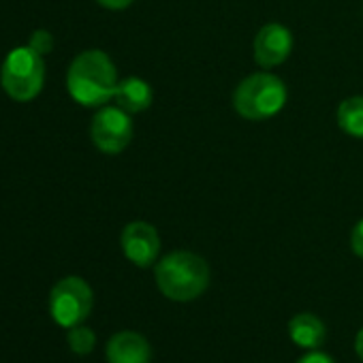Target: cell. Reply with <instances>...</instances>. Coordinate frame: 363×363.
Listing matches in <instances>:
<instances>
[{
    "label": "cell",
    "instance_id": "2",
    "mask_svg": "<svg viewBox=\"0 0 363 363\" xmlns=\"http://www.w3.org/2000/svg\"><path fill=\"white\" fill-rule=\"evenodd\" d=\"M154 280L167 299L193 301L210 286V265L195 252L175 250L156 263Z\"/></svg>",
    "mask_w": 363,
    "mask_h": 363
},
{
    "label": "cell",
    "instance_id": "7",
    "mask_svg": "<svg viewBox=\"0 0 363 363\" xmlns=\"http://www.w3.org/2000/svg\"><path fill=\"white\" fill-rule=\"evenodd\" d=\"M124 257L137 267H150L156 263L160 252V238L158 231L143 220L128 223L120 235Z\"/></svg>",
    "mask_w": 363,
    "mask_h": 363
},
{
    "label": "cell",
    "instance_id": "17",
    "mask_svg": "<svg viewBox=\"0 0 363 363\" xmlns=\"http://www.w3.org/2000/svg\"><path fill=\"white\" fill-rule=\"evenodd\" d=\"M96 3L105 9H111V11H120V9H126L130 7L135 0H96Z\"/></svg>",
    "mask_w": 363,
    "mask_h": 363
},
{
    "label": "cell",
    "instance_id": "15",
    "mask_svg": "<svg viewBox=\"0 0 363 363\" xmlns=\"http://www.w3.org/2000/svg\"><path fill=\"white\" fill-rule=\"evenodd\" d=\"M350 248L359 259H363V220H359L350 233Z\"/></svg>",
    "mask_w": 363,
    "mask_h": 363
},
{
    "label": "cell",
    "instance_id": "10",
    "mask_svg": "<svg viewBox=\"0 0 363 363\" xmlns=\"http://www.w3.org/2000/svg\"><path fill=\"white\" fill-rule=\"evenodd\" d=\"M289 335L299 348L314 350V348H320L325 344L327 329H325L323 320L316 314L301 312V314H297V316H293L289 320Z\"/></svg>",
    "mask_w": 363,
    "mask_h": 363
},
{
    "label": "cell",
    "instance_id": "9",
    "mask_svg": "<svg viewBox=\"0 0 363 363\" xmlns=\"http://www.w3.org/2000/svg\"><path fill=\"white\" fill-rule=\"evenodd\" d=\"M107 363H150L152 346L139 331H118L107 342Z\"/></svg>",
    "mask_w": 363,
    "mask_h": 363
},
{
    "label": "cell",
    "instance_id": "3",
    "mask_svg": "<svg viewBox=\"0 0 363 363\" xmlns=\"http://www.w3.org/2000/svg\"><path fill=\"white\" fill-rule=\"evenodd\" d=\"M286 105V86L272 73H255L240 82L233 92V109L252 122L274 118Z\"/></svg>",
    "mask_w": 363,
    "mask_h": 363
},
{
    "label": "cell",
    "instance_id": "12",
    "mask_svg": "<svg viewBox=\"0 0 363 363\" xmlns=\"http://www.w3.org/2000/svg\"><path fill=\"white\" fill-rule=\"evenodd\" d=\"M337 126L357 139H363V96H352L337 107Z\"/></svg>",
    "mask_w": 363,
    "mask_h": 363
},
{
    "label": "cell",
    "instance_id": "4",
    "mask_svg": "<svg viewBox=\"0 0 363 363\" xmlns=\"http://www.w3.org/2000/svg\"><path fill=\"white\" fill-rule=\"evenodd\" d=\"M45 82V62L30 45L16 48L7 54L3 69H0V84L5 92L20 103L33 101Z\"/></svg>",
    "mask_w": 363,
    "mask_h": 363
},
{
    "label": "cell",
    "instance_id": "1",
    "mask_svg": "<svg viewBox=\"0 0 363 363\" xmlns=\"http://www.w3.org/2000/svg\"><path fill=\"white\" fill-rule=\"evenodd\" d=\"M67 88L84 107H101L116 96L118 73L111 58L101 50L82 52L69 67Z\"/></svg>",
    "mask_w": 363,
    "mask_h": 363
},
{
    "label": "cell",
    "instance_id": "16",
    "mask_svg": "<svg viewBox=\"0 0 363 363\" xmlns=\"http://www.w3.org/2000/svg\"><path fill=\"white\" fill-rule=\"evenodd\" d=\"M297 363H335V361H333L327 352H323V350L314 348V350L306 352L303 357H299V359H297Z\"/></svg>",
    "mask_w": 363,
    "mask_h": 363
},
{
    "label": "cell",
    "instance_id": "11",
    "mask_svg": "<svg viewBox=\"0 0 363 363\" xmlns=\"http://www.w3.org/2000/svg\"><path fill=\"white\" fill-rule=\"evenodd\" d=\"M113 99H116V105L120 109H124L126 113H141L152 105L154 92L147 82H143L139 77H126V79L118 82Z\"/></svg>",
    "mask_w": 363,
    "mask_h": 363
},
{
    "label": "cell",
    "instance_id": "14",
    "mask_svg": "<svg viewBox=\"0 0 363 363\" xmlns=\"http://www.w3.org/2000/svg\"><path fill=\"white\" fill-rule=\"evenodd\" d=\"M28 45H30L37 54L48 56V54L54 50V37H52V33H48V30H35Z\"/></svg>",
    "mask_w": 363,
    "mask_h": 363
},
{
    "label": "cell",
    "instance_id": "6",
    "mask_svg": "<svg viewBox=\"0 0 363 363\" xmlns=\"http://www.w3.org/2000/svg\"><path fill=\"white\" fill-rule=\"evenodd\" d=\"M92 143L105 154H120L133 139V120L120 107H101L90 124Z\"/></svg>",
    "mask_w": 363,
    "mask_h": 363
},
{
    "label": "cell",
    "instance_id": "13",
    "mask_svg": "<svg viewBox=\"0 0 363 363\" xmlns=\"http://www.w3.org/2000/svg\"><path fill=\"white\" fill-rule=\"evenodd\" d=\"M67 342L71 346L73 352L77 354H90L94 344H96V335L90 327H84V325H77V327H71L69 329V335H67Z\"/></svg>",
    "mask_w": 363,
    "mask_h": 363
},
{
    "label": "cell",
    "instance_id": "8",
    "mask_svg": "<svg viewBox=\"0 0 363 363\" xmlns=\"http://www.w3.org/2000/svg\"><path fill=\"white\" fill-rule=\"evenodd\" d=\"M255 60L263 69L282 65L293 52V35L282 24H265L255 37Z\"/></svg>",
    "mask_w": 363,
    "mask_h": 363
},
{
    "label": "cell",
    "instance_id": "5",
    "mask_svg": "<svg viewBox=\"0 0 363 363\" xmlns=\"http://www.w3.org/2000/svg\"><path fill=\"white\" fill-rule=\"evenodd\" d=\"M94 306V295L90 284L84 278L69 276L56 282V286L50 293V314L56 320V325L71 329L82 325Z\"/></svg>",
    "mask_w": 363,
    "mask_h": 363
},
{
    "label": "cell",
    "instance_id": "18",
    "mask_svg": "<svg viewBox=\"0 0 363 363\" xmlns=\"http://www.w3.org/2000/svg\"><path fill=\"white\" fill-rule=\"evenodd\" d=\"M354 352H357V357L363 361V329H359V333H357V337H354Z\"/></svg>",
    "mask_w": 363,
    "mask_h": 363
}]
</instances>
